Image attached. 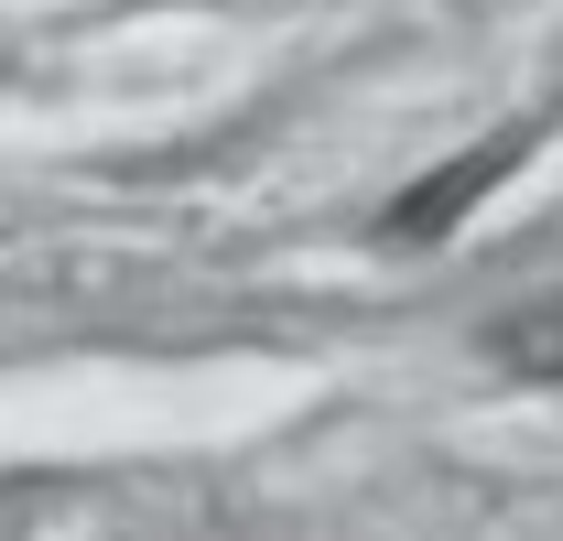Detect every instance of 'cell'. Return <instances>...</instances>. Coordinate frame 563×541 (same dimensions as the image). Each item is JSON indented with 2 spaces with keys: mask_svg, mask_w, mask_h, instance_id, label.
I'll use <instances>...</instances> for the list:
<instances>
[{
  "mask_svg": "<svg viewBox=\"0 0 563 541\" xmlns=\"http://www.w3.org/2000/svg\"><path fill=\"white\" fill-rule=\"evenodd\" d=\"M488 357L509 368V379H553V390H563V292L498 314V325H488Z\"/></svg>",
  "mask_w": 563,
  "mask_h": 541,
  "instance_id": "cell-2",
  "label": "cell"
},
{
  "mask_svg": "<svg viewBox=\"0 0 563 541\" xmlns=\"http://www.w3.org/2000/svg\"><path fill=\"white\" fill-rule=\"evenodd\" d=\"M531 141H542V131L520 120V131H488L477 152H455L444 174H422V185H401V196H390V217H379V239H390V250H433V239H444V228H455L466 206L488 196V185H509V174L531 163Z\"/></svg>",
  "mask_w": 563,
  "mask_h": 541,
  "instance_id": "cell-1",
  "label": "cell"
}]
</instances>
